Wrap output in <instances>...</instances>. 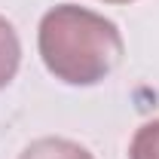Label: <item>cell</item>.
<instances>
[{"label": "cell", "mask_w": 159, "mask_h": 159, "mask_svg": "<svg viewBox=\"0 0 159 159\" xmlns=\"http://www.w3.org/2000/svg\"><path fill=\"white\" fill-rule=\"evenodd\" d=\"M19 159H95L83 144L67 138H37L25 147Z\"/></svg>", "instance_id": "7a4b0ae2"}, {"label": "cell", "mask_w": 159, "mask_h": 159, "mask_svg": "<svg viewBox=\"0 0 159 159\" xmlns=\"http://www.w3.org/2000/svg\"><path fill=\"white\" fill-rule=\"evenodd\" d=\"M129 159H159V119L144 122L129 144Z\"/></svg>", "instance_id": "277c9868"}, {"label": "cell", "mask_w": 159, "mask_h": 159, "mask_svg": "<svg viewBox=\"0 0 159 159\" xmlns=\"http://www.w3.org/2000/svg\"><path fill=\"white\" fill-rule=\"evenodd\" d=\"M40 58L46 70L70 86H95L122 58V34L98 12L61 3L40 19Z\"/></svg>", "instance_id": "6da1fadb"}, {"label": "cell", "mask_w": 159, "mask_h": 159, "mask_svg": "<svg viewBox=\"0 0 159 159\" xmlns=\"http://www.w3.org/2000/svg\"><path fill=\"white\" fill-rule=\"evenodd\" d=\"M104 3H132V0H104Z\"/></svg>", "instance_id": "5b68a950"}, {"label": "cell", "mask_w": 159, "mask_h": 159, "mask_svg": "<svg viewBox=\"0 0 159 159\" xmlns=\"http://www.w3.org/2000/svg\"><path fill=\"white\" fill-rule=\"evenodd\" d=\"M19 61H21V43L19 34L9 21L0 16V89L9 86L16 70H19Z\"/></svg>", "instance_id": "3957f363"}]
</instances>
